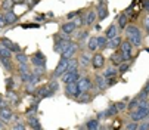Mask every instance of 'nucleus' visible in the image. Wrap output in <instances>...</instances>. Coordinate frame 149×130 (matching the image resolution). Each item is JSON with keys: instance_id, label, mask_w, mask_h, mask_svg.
Segmentation results:
<instances>
[{"instance_id": "nucleus-28", "label": "nucleus", "mask_w": 149, "mask_h": 130, "mask_svg": "<svg viewBox=\"0 0 149 130\" xmlns=\"http://www.w3.org/2000/svg\"><path fill=\"white\" fill-rule=\"evenodd\" d=\"M87 50L89 52H96L97 50V36H90L87 40Z\"/></svg>"}, {"instance_id": "nucleus-3", "label": "nucleus", "mask_w": 149, "mask_h": 130, "mask_svg": "<svg viewBox=\"0 0 149 130\" xmlns=\"http://www.w3.org/2000/svg\"><path fill=\"white\" fill-rule=\"evenodd\" d=\"M148 114H149V106L148 105H139L136 110L130 111V120L140 123V121L148 118Z\"/></svg>"}, {"instance_id": "nucleus-33", "label": "nucleus", "mask_w": 149, "mask_h": 130, "mask_svg": "<svg viewBox=\"0 0 149 130\" xmlns=\"http://www.w3.org/2000/svg\"><path fill=\"white\" fill-rule=\"evenodd\" d=\"M84 127L90 129V130H97V129H100V120L99 118H90V120H87Z\"/></svg>"}, {"instance_id": "nucleus-47", "label": "nucleus", "mask_w": 149, "mask_h": 130, "mask_svg": "<svg viewBox=\"0 0 149 130\" xmlns=\"http://www.w3.org/2000/svg\"><path fill=\"white\" fill-rule=\"evenodd\" d=\"M12 129L13 130H25L27 129V124H24V123H21L19 120H16V123L12 126Z\"/></svg>"}, {"instance_id": "nucleus-4", "label": "nucleus", "mask_w": 149, "mask_h": 130, "mask_svg": "<svg viewBox=\"0 0 149 130\" xmlns=\"http://www.w3.org/2000/svg\"><path fill=\"white\" fill-rule=\"evenodd\" d=\"M133 45L129 41V40H124V41H121V45H120V52H121V55H123V58H124V61H132L133 59Z\"/></svg>"}, {"instance_id": "nucleus-20", "label": "nucleus", "mask_w": 149, "mask_h": 130, "mask_svg": "<svg viewBox=\"0 0 149 130\" xmlns=\"http://www.w3.org/2000/svg\"><path fill=\"white\" fill-rule=\"evenodd\" d=\"M103 111H105V120H109L111 117H115V115H118V114H120V113H118V110H117L115 102L109 103V106L106 108V110H103Z\"/></svg>"}, {"instance_id": "nucleus-42", "label": "nucleus", "mask_w": 149, "mask_h": 130, "mask_svg": "<svg viewBox=\"0 0 149 130\" xmlns=\"http://www.w3.org/2000/svg\"><path fill=\"white\" fill-rule=\"evenodd\" d=\"M74 24L77 25V28H81V27H84V15L83 13H80V15H77L74 19Z\"/></svg>"}, {"instance_id": "nucleus-39", "label": "nucleus", "mask_w": 149, "mask_h": 130, "mask_svg": "<svg viewBox=\"0 0 149 130\" xmlns=\"http://www.w3.org/2000/svg\"><path fill=\"white\" fill-rule=\"evenodd\" d=\"M139 106V99H137V96H134V98H132L130 101H129V103H127V111H133V110H136V108Z\"/></svg>"}, {"instance_id": "nucleus-16", "label": "nucleus", "mask_w": 149, "mask_h": 130, "mask_svg": "<svg viewBox=\"0 0 149 130\" xmlns=\"http://www.w3.org/2000/svg\"><path fill=\"white\" fill-rule=\"evenodd\" d=\"M81 77V73L77 70V71H68V73H65L62 77H61V80H62V83L63 84H67V83H72V81H78V78Z\"/></svg>"}, {"instance_id": "nucleus-51", "label": "nucleus", "mask_w": 149, "mask_h": 130, "mask_svg": "<svg viewBox=\"0 0 149 130\" xmlns=\"http://www.w3.org/2000/svg\"><path fill=\"white\" fill-rule=\"evenodd\" d=\"M143 27H145L146 34H149V16H146V18L143 19Z\"/></svg>"}, {"instance_id": "nucleus-1", "label": "nucleus", "mask_w": 149, "mask_h": 130, "mask_svg": "<svg viewBox=\"0 0 149 130\" xmlns=\"http://www.w3.org/2000/svg\"><path fill=\"white\" fill-rule=\"evenodd\" d=\"M124 31H125L127 40H129L134 48H139L143 43V34H142V31H140V28L137 25H134V24L133 25H127L124 28Z\"/></svg>"}, {"instance_id": "nucleus-36", "label": "nucleus", "mask_w": 149, "mask_h": 130, "mask_svg": "<svg viewBox=\"0 0 149 130\" xmlns=\"http://www.w3.org/2000/svg\"><path fill=\"white\" fill-rule=\"evenodd\" d=\"M97 49L99 50L108 49V38H106V36H97Z\"/></svg>"}, {"instance_id": "nucleus-26", "label": "nucleus", "mask_w": 149, "mask_h": 130, "mask_svg": "<svg viewBox=\"0 0 149 130\" xmlns=\"http://www.w3.org/2000/svg\"><path fill=\"white\" fill-rule=\"evenodd\" d=\"M95 99V96L90 93V92H81V95L75 99L77 102H80V103H89V102H92Z\"/></svg>"}, {"instance_id": "nucleus-45", "label": "nucleus", "mask_w": 149, "mask_h": 130, "mask_svg": "<svg viewBox=\"0 0 149 130\" xmlns=\"http://www.w3.org/2000/svg\"><path fill=\"white\" fill-rule=\"evenodd\" d=\"M115 105H117V110H118V113L127 111V102H124V101H120V102H115Z\"/></svg>"}, {"instance_id": "nucleus-34", "label": "nucleus", "mask_w": 149, "mask_h": 130, "mask_svg": "<svg viewBox=\"0 0 149 130\" xmlns=\"http://www.w3.org/2000/svg\"><path fill=\"white\" fill-rule=\"evenodd\" d=\"M127 21H129V15H127L125 12H123L120 16H118V28L120 30H124L125 27H127Z\"/></svg>"}, {"instance_id": "nucleus-44", "label": "nucleus", "mask_w": 149, "mask_h": 130, "mask_svg": "<svg viewBox=\"0 0 149 130\" xmlns=\"http://www.w3.org/2000/svg\"><path fill=\"white\" fill-rule=\"evenodd\" d=\"M12 6H13V2H12V0H3V2L0 3V8H2L3 10H10Z\"/></svg>"}, {"instance_id": "nucleus-40", "label": "nucleus", "mask_w": 149, "mask_h": 130, "mask_svg": "<svg viewBox=\"0 0 149 130\" xmlns=\"http://www.w3.org/2000/svg\"><path fill=\"white\" fill-rule=\"evenodd\" d=\"M5 84H6V89H8V90L16 89V81H15L13 77H6V78H5Z\"/></svg>"}, {"instance_id": "nucleus-30", "label": "nucleus", "mask_w": 149, "mask_h": 130, "mask_svg": "<svg viewBox=\"0 0 149 130\" xmlns=\"http://www.w3.org/2000/svg\"><path fill=\"white\" fill-rule=\"evenodd\" d=\"M15 61L16 64H30V56L24 52H18L15 53Z\"/></svg>"}, {"instance_id": "nucleus-37", "label": "nucleus", "mask_w": 149, "mask_h": 130, "mask_svg": "<svg viewBox=\"0 0 149 130\" xmlns=\"http://www.w3.org/2000/svg\"><path fill=\"white\" fill-rule=\"evenodd\" d=\"M117 68H118V74H124V73H127V71L132 68V61H124V62H121Z\"/></svg>"}, {"instance_id": "nucleus-49", "label": "nucleus", "mask_w": 149, "mask_h": 130, "mask_svg": "<svg viewBox=\"0 0 149 130\" xmlns=\"http://www.w3.org/2000/svg\"><path fill=\"white\" fill-rule=\"evenodd\" d=\"M38 2H40V0H24V3H25L30 9H33L36 5H38Z\"/></svg>"}, {"instance_id": "nucleus-31", "label": "nucleus", "mask_w": 149, "mask_h": 130, "mask_svg": "<svg viewBox=\"0 0 149 130\" xmlns=\"http://www.w3.org/2000/svg\"><path fill=\"white\" fill-rule=\"evenodd\" d=\"M80 68V64H78V58H70L68 59V67H67V73L68 71H77Z\"/></svg>"}, {"instance_id": "nucleus-23", "label": "nucleus", "mask_w": 149, "mask_h": 130, "mask_svg": "<svg viewBox=\"0 0 149 130\" xmlns=\"http://www.w3.org/2000/svg\"><path fill=\"white\" fill-rule=\"evenodd\" d=\"M75 30H77V25L74 24V21H68V22H63L61 25V31L65 34H72Z\"/></svg>"}, {"instance_id": "nucleus-41", "label": "nucleus", "mask_w": 149, "mask_h": 130, "mask_svg": "<svg viewBox=\"0 0 149 130\" xmlns=\"http://www.w3.org/2000/svg\"><path fill=\"white\" fill-rule=\"evenodd\" d=\"M46 86H47V87H49V89H50L53 93H56V92L59 90V87H61V86H59V83L56 81V78H52V80H50V81H49Z\"/></svg>"}, {"instance_id": "nucleus-29", "label": "nucleus", "mask_w": 149, "mask_h": 130, "mask_svg": "<svg viewBox=\"0 0 149 130\" xmlns=\"http://www.w3.org/2000/svg\"><path fill=\"white\" fill-rule=\"evenodd\" d=\"M0 64H2V67L8 71V73H12L13 71V64L10 61V58H5V56H0Z\"/></svg>"}, {"instance_id": "nucleus-57", "label": "nucleus", "mask_w": 149, "mask_h": 130, "mask_svg": "<svg viewBox=\"0 0 149 130\" xmlns=\"http://www.w3.org/2000/svg\"><path fill=\"white\" fill-rule=\"evenodd\" d=\"M13 5H21V3H24V0H12Z\"/></svg>"}, {"instance_id": "nucleus-27", "label": "nucleus", "mask_w": 149, "mask_h": 130, "mask_svg": "<svg viewBox=\"0 0 149 130\" xmlns=\"http://www.w3.org/2000/svg\"><path fill=\"white\" fill-rule=\"evenodd\" d=\"M5 19H6V22H8V25H10V24H15L16 21H18V15L10 9V10H5Z\"/></svg>"}, {"instance_id": "nucleus-8", "label": "nucleus", "mask_w": 149, "mask_h": 130, "mask_svg": "<svg viewBox=\"0 0 149 130\" xmlns=\"http://www.w3.org/2000/svg\"><path fill=\"white\" fill-rule=\"evenodd\" d=\"M46 56L43 52L40 50H36L31 56H30V64L33 65V67H46Z\"/></svg>"}, {"instance_id": "nucleus-17", "label": "nucleus", "mask_w": 149, "mask_h": 130, "mask_svg": "<svg viewBox=\"0 0 149 130\" xmlns=\"http://www.w3.org/2000/svg\"><path fill=\"white\" fill-rule=\"evenodd\" d=\"M0 43H2L5 48H8L12 53L21 52V46L18 45V43H15V41H12V40H9V38H6V37H2V38H0Z\"/></svg>"}, {"instance_id": "nucleus-13", "label": "nucleus", "mask_w": 149, "mask_h": 130, "mask_svg": "<svg viewBox=\"0 0 149 130\" xmlns=\"http://www.w3.org/2000/svg\"><path fill=\"white\" fill-rule=\"evenodd\" d=\"M105 62H106V59H105V56H103L102 53H95V55L92 56V67H93V70H96V71L105 68Z\"/></svg>"}, {"instance_id": "nucleus-14", "label": "nucleus", "mask_w": 149, "mask_h": 130, "mask_svg": "<svg viewBox=\"0 0 149 130\" xmlns=\"http://www.w3.org/2000/svg\"><path fill=\"white\" fill-rule=\"evenodd\" d=\"M53 95H55V93L47 87L46 84H45V86H41V87H37L36 92H34V96H36L37 99H40V101H41V99H45V98H52Z\"/></svg>"}, {"instance_id": "nucleus-50", "label": "nucleus", "mask_w": 149, "mask_h": 130, "mask_svg": "<svg viewBox=\"0 0 149 130\" xmlns=\"http://www.w3.org/2000/svg\"><path fill=\"white\" fill-rule=\"evenodd\" d=\"M106 84H108V87H112V86H115V84H117V77L106 78Z\"/></svg>"}, {"instance_id": "nucleus-61", "label": "nucleus", "mask_w": 149, "mask_h": 130, "mask_svg": "<svg viewBox=\"0 0 149 130\" xmlns=\"http://www.w3.org/2000/svg\"><path fill=\"white\" fill-rule=\"evenodd\" d=\"M148 106H149V99H148Z\"/></svg>"}, {"instance_id": "nucleus-5", "label": "nucleus", "mask_w": 149, "mask_h": 130, "mask_svg": "<svg viewBox=\"0 0 149 130\" xmlns=\"http://www.w3.org/2000/svg\"><path fill=\"white\" fill-rule=\"evenodd\" d=\"M65 95L71 99H77L81 95V89L78 86V81H72V83H67L65 84Z\"/></svg>"}, {"instance_id": "nucleus-48", "label": "nucleus", "mask_w": 149, "mask_h": 130, "mask_svg": "<svg viewBox=\"0 0 149 130\" xmlns=\"http://www.w3.org/2000/svg\"><path fill=\"white\" fill-rule=\"evenodd\" d=\"M80 13H83V9H80V10H74V12H70L68 15H67V19L68 21H72L77 15H80Z\"/></svg>"}, {"instance_id": "nucleus-52", "label": "nucleus", "mask_w": 149, "mask_h": 130, "mask_svg": "<svg viewBox=\"0 0 149 130\" xmlns=\"http://www.w3.org/2000/svg\"><path fill=\"white\" fill-rule=\"evenodd\" d=\"M6 25H8V22H6V19H5V15L0 13V28H5Z\"/></svg>"}, {"instance_id": "nucleus-46", "label": "nucleus", "mask_w": 149, "mask_h": 130, "mask_svg": "<svg viewBox=\"0 0 149 130\" xmlns=\"http://www.w3.org/2000/svg\"><path fill=\"white\" fill-rule=\"evenodd\" d=\"M124 129L125 130H137L139 129V124H137V121H130V123H127L124 126Z\"/></svg>"}, {"instance_id": "nucleus-19", "label": "nucleus", "mask_w": 149, "mask_h": 130, "mask_svg": "<svg viewBox=\"0 0 149 130\" xmlns=\"http://www.w3.org/2000/svg\"><path fill=\"white\" fill-rule=\"evenodd\" d=\"M89 37H90V34H89V30H87V28H83V30H80V31L75 34V40L80 43L81 46H84V41L87 43Z\"/></svg>"}, {"instance_id": "nucleus-9", "label": "nucleus", "mask_w": 149, "mask_h": 130, "mask_svg": "<svg viewBox=\"0 0 149 130\" xmlns=\"http://www.w3.org/2000/svg\"><path fill=\"white\" fill-rule=\"evenodd\" d=\"M96 12H97V19L103 21L108 18L109 10H108V0H99V3L96 5Z\"/></svg>"}, {"instance_id": "nucleus-11", "label": "nucleus", "mask_w": 149, "mask_h": 130, "mask_svg": "<svg viewBox=\"0 0 149 130\" xmlns=\"http://www.w3.org/2000/svg\"><path fill=\"white\" fill-rule=\"evenodd\" d=\"M78 86H80V89L81 92H92L95 89V84H93V80L87 75H81L78 78Z\"/></svg>"}, {"instance_id": "nucleus-35", "label": "nucleus", "mask_w": 149, "mask_h": 130, "mask_svg": "<svg viewBox=\"0 0 149 130\" xmlns=\"http://www.w3.org/2000/svg\"><path fill=\"white\" fill-rule=\"evenodd\" d=\"M6 99H8L12 105H16V103L19 102V95L15 92V89H13V90H8V96H6Z\"/></svg>"}, {"instance_id": "nucleus-53", "label": "nucleus", "mask_w": 149, "mask_h": 130, "mask_svg": "<svg viewBox=\"0 0 149 130\" xmlns=\"http://www.w3.org/2000/svg\"><path fill=\"white\" fill-rule=\"evenodd\" d=\"M22 27H24V28H38L40 25H38V24H24Z\"/></svg>"}, {"instance_id": "nucleus-7", "label": "nucleus", "mask_w": 149, "mask_h": 130, "mask_svg": "<svg viewBox=\"0 0 149 130\" xmlns=\"http://www.w3.org/2000/svg\"><path fill=\"white\" fill-rule=\"evenodd\" d=\"M0 120H2L3 123H12V121H16V120H19L15 114H13V111L10 110V108L6 105V106H2L0 108Z\"/></svg>"}, {"instance_id": "nucleus-10", "label": "nucleus", "mask_w": 149, "mask_h": 130, "mask_svg": "<svg viewBox=\"0 0 149 130\" xmlns=\"http://www.w3.org/2000/svg\"><path fill=\"white\" fill-rule=\"evenodd\" d=\"M78 48H80L78 43H75V41H70V43H68V46L62 50L61 56H62V58H67V59L74 58V56H75V53L78 52Z\"/></svg>"}, {"instance_id": "nucleus-54", "label": "nucleus", "mask_w": 149, "mask_h": 130, "mask_svg": "<svg viewBox=\"0 0 149 130\" xmlns=\"http://www.w3.org/2000/svg\"><path fill=\"white\" fill-rule=\"evenodd\" d=\"M2 106H6V101H5V98L2 95H0V108Z\"/></svg>"}, {"instance_id": "nucleus-12", "label": "nucleus", "mask_w": 149, "mask_h": 130, "mask_svg": "<svg viewBox=\"0 0 149 130\" xmlns=\"http://www.w3.org/2000/svg\"><path fill=\"white\" fill-rule=\"evenodd\" d=\"M93 84H95V89L97 92H105L108 89V84H106V78L103 77V74H99L96 73L95 77H93Z\"/></svg>"}, {"instance_id": "nucleus-18", "label": "nucleus", "mask_w": 149, "mask_h": 130, "mask_svg": "<svg viewBox=\"0 0 149 130\" xmlns=\"http://www.w3.org/2000/svg\"><path fill=\"white\" fill-rule=\"evenodd\" d=\"M97 19V12L95 10V9H92V10H89L86 15H84V27H90V25H93L95 24V21Z\"/></svg>"}, {"instance_id": "nucleus-15", "label": "nucleus", "mask_w": 149, "mask_h": 130, "mask_svg": "<svg viewBox=\"0 0 149 130\" xmlns=\"http://www.w3.org/2000/svg\"><path fill=\"white\" fill-rule=\"evenodd\" d=\"M78 64L81 70H87L89 67H92V56L87 52H81L78 56Z\"/></svg>"}, {"instance_id": "nucleus-43", "label": "nucleus", "mask_w": 149, "mask_h": 130, "mask_svg": "<svg viewBox=\"0 0 149 130\" xmlns=\"http://www.w3.org/2000/svg\"><path fill=\"white\" fill-rule=\"evenodd\" d=\"M0 56H5V58H12V52L8 49V48H5L2 43H0Z\"/></svg>"}, {"instance_id": "nucleus-62", "label": "nucleus", "mask_w": 149, "mask_h": 130, "mask_svg": "<svg viewBox=\"0 0 149 130\" xmlns=\"http://www.w3.org/2000/svg\"><path fill=\"white\" fill-rule=\"evenodd\" d=\"M148 120H149V114H148Z\"/></svg>"}, {"instance_id": "nucleus-58", "label": "nucleus", "mask_w": 149, "mask_h": 130, "mask_svg": "<svg viewBox=\"0 0 149 130\" xmlns=\"http://www.w3.org/2000/svg\"><path fill=\"white\" fill-rule=\"evenodd\" d=\"M143 89H145V90H148V92H149V80H148V81H146V83H145V86H143Z\"/></svg>"}, {"instance_id": "nucleus-32", "label": "nucleus", "mask_w": 149, "mask_h": 130, "mask_svg": "<svg viewBox=\"0 0 149 130\" xmlns=\"http://www.w3.org/2000/svg\"><path fill=\"white\" fill-rule=\"evenodd\" d=\"M118 34V25L117 24H111L108 28H106V31H105V36H106V38H112L114 36H117Z\"/></svg>"}, {"instance_id": "nucleus-25", "label": "nucleus", "mask_w": 149, "mask_h": 130, "mask_svg": "<svg viewBox=\"0 0 149 130\" xmlns=\"http://www.w3.org/2000/svg\"><path fill=\"white\" fill-rule=\"evenodd\" d=\"M105 78H112V77H117L118 75V68L115 65H109V67H106L105 71L102 73Z\"/></svg>"}, {"instance_id": "nucleus-24", "label": "nucleus", "mask_w": 149, "mask_h": 130, "mask_svg": "<svg viewBox=\"0 0 149 130\" xmlns=\"http://www.w3.org/2000/svg\"><path fill=\"white\" fill-rule=\"evenodd\" d=\"M27 117H28V120H27V126H28V127L36 129V130H38V129L43 127V126H41V123H40V120L36 117V114H33V115H27Z\"/></svg>"}, {"instance_id": "nucleus-38", "label": "nucleus", "mask_w": 149, "mask_h": 130, "mask_svg": "<svg viewBox=\"0 0 149 130\" xmlns=\"http://www.w3.org/2000/svg\"><path fill=\"white\" fill-rule=\"evenodd\" d=\"M45 74H46V67H34L33 68V75H36L41 80H43Z\"/></svg>"}, {"instance_id": "nucleus-56", "label": "nucleus", "mask_w": 149, "mask_h": 130, "mask_svg": "<svg viewBox=\"0 0 149 130\" xmlns=\"http://www.w3.org/2000/svg\"><path fill=\"white\" fill-rule=\"evenodd\" d=\"M143 5H145V8H146V10H148V13H149V0H145Z\"/></svg>"}, {"instance_id": "nucleus-22", "label": "nucleus", "mask_w": 149, "mask_h": 130, "mask_svg": "<svg viewBox=\"0 0 149 130\" xmlns=\"http://www.w3.org/2000/svg\"><path fill=\"white\" fill-rule=\"evenodd\" d=\"M109 61H111V65H115V67H118L121 62H124V58H123V55H121L120 50H114V52L111 53V56H109Z\"/></svg>"}, {"instance_id": "nucleus-60", "label": "nucleus", "mask_w": 149, "mask_h": 130, "mask_svg": "<svg viewBox=\"0 0 149 130\" xmlns=\"http://www.w3.org/2000/svg\"><path fill=\"white\" fill-rule=\"evenodd\" d=\"M47 16H49V18H53L55 15H53V12H49V13H47Z\"/></svg>"}, {"instance_id": "nucleus-55", "label": "nucleus", "mask_w": 149, "mask_h": 130, "mask_svg": "<svg viewBox=\"0 0 149 130\" xmlns=\"http://www.w3.org/2000/svg\"><path fill=\"white\" fill-rule=\"evenodd\" d=\"M36 19H37V21H45V19H46V15H43V13H41V15H37Z\"/></svg>"}, {"instance_id": "nucleus-21", "label": "nucleus", "mask_w": 149, "mask_h": 130, "mask_svg": "<svg viewBox=\"0 0 149 130\" xmlns=\"http://www.w3.org/2000/svg\"><path fill=\"white\" fill-rule=\"evenodd\" d=\"M121 41H123V38H121L120 34L114 36L112 38L108 40V49H111V50H117V49L120 48V45H121Z\"/></svg>"}, {"instance_id": "nucleus-6", "label": "nucleus", "mask_w": 149, "mask_h": 130, "mask_svg": "<svg viewBox=\"0 0 149 130\" xmlns=\"http://www.w3.org/2000/svg\"><path fill=\"white\" fill-rule=\"evenodd\" d=\"M67 67H68V59L61 56V59H59V62H58V65H56V68H55L53 73H52V78H56V80L61 78L63 74L67 73Z\"/></svg>"}, {"instance_id": "nucleus-2", "label": "nucleus", "mask_w": 149, "mask_h": 130, "mask_svg": "<svg viewBox=\"0 0 149 130\" xmlns=\"http://www.w3.org/2000/svg\"><path fill=\"white\" fill-rule=\"evenodd\" d=\"M70 41H71L70 34H65L62 31H61V34H55L53 36V50L56 53H62V50L68 46Z\"/></svg>"}, {"instance_id": "nucleus-59", "label": "nucleus", "mask_w": 149, "mask_h": 130, "mask_svg": "<svg viewBox=\"0 0 149 130\" xmlns=\"http://www.w3.org/2000/svg\"><path fill=\"white\" fill-rule=\"evenodd\" d=\"M6 127V123H3L2 120H0V129H5Z\"/></svg>"}]
</instances>
